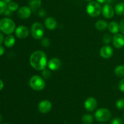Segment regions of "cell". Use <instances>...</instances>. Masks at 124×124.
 I'll return each instance as SVG.
<instances>
[{
	"mask_svg": "<svg viewBox=\"0 0 124 124\" xmlns=\"http://www.w3.org/2000/svg\"><path fill=\"white\" fill-rule=\"evenodd\" d=\"M30 64L35 70L42 71L48 65L47 55L43 51H35L30 55Z\"/></svg>",
	"mask_w": 124,
	"mask_h": 124,
	"instance_id": "cell-1",
	"label": "cell"
},
{
	"mask_svg": "<svg viewBox=\"0 0 124 124\" xmlns=\"http://www.w3.org/2000/svg\"><path fill=\"white\" fill-rule=\"evenodd\" d=\"M16 29L15 22L10 18H3L0 20V30L6 35H11Z\"/></svg>",
	"mask_w": 124,
	"mask_h": 124,
	"instance_id": "cell-2",
	"label": "cell"
},
{
	"mask_svg": "<svg viewBox=\"0 0 124 124\" xmlns=\"http://www.w3.org/2000/svg\"><path fill=\"white\" fill-rule=\"evenodd\" d=\"M30 87L33 90L37 92L42 90L46 87V82L43 78L38 75H34L30 78L29 81Z\"/></svg>",
	"mask_w": 124,
	"mask_h": 124,
	"instance_id": "cell-3",
	"label": "cell"
},
{
	"mask_svg": "<svg viewBox=\"0 0 124 124\" xmlns=\"http://www.w3.org/2000/svg\"><path fill=\"white\" fill-rule=\"evenodd\" d=\"M86 10L90 16L96 17L98 16L102 12V8L99 2L92 1L87 4Z\"/></svg>",
	"mask_w": 124,
	"mask_h": 124,
	"instance_id": "cell-4",
	"label": "cell"
},
{
	"mask_svg": "<svg viewBox=\"0 0 124 124\" xmlns=\"http://www.w3.org/2000/svg\"><path fill=\"white\" fill-rule=\"evenodd\" d=\"M94 117L97 121L105 122L108 121L111 117V113L108 109L101 108L97 110L94 113Z\"/></svg>",
	"mask_w": 124,
	"mask_h": 124,
	"instance_id": "cell-5",
	"label": "cell"
},
{
	"mask_svg": "<svg viewBox=\"0 0 124 124\" xmlns=\"http://www.w3.org/2000/svg\"><path fill=\"white\" fill-rule=\"evenodd\" d=\"M31 34L33 38L36 39H41L44 35V29L40 23H33L31 27Z\"/></svg>",
	"mask_w": 124,
	"mask_h": 124,
	"instance_id": "cell-6",
	"label": "cell"
},
{
	"mask_svg": "<svg viewBox=\"0 0 124 124\" xmlns=\"http://www.w3.org/2000/svg\"><path fill=\"white\" fill-rule=\"evenodd\" d=\"M98 107V102L96 99L92 97L87 98L84 102V107L87 111H93L96 109Z\"/></svg>",
	"mask_w": 124,
	"mask_h": 124,
	"instance_id": "cell-7",
	"label": "cell"
},
{
	"mask_svg": "<svg viewBox=\"0 0 124 124\" xmlns=\"http://www.w3.org/2000/svg\"><path fill=\"white\" fill-rule=\"evenodd\" d=\"M15 35L18 38L25 39L27 38L29 35V30L26 26L24 25H19L15 29Z\"/></svg>",
	"mask_w": 124,
	"mask_h": 124,
	"instance_id": "cell-8",
	"label": "cell"
},
{
	"mask_svg": "<svg viewBox=\"0 0 124 124\" xmlns=\"http://www.w3.org/2000/svg\"><path fill=\"white\" fill-rule=\"evenodd\" d=\"M52 107L51 102L48 100H42L38 105V110L41 113L46 114L49 112Z\"/></svg>",
	"mask_w": 124,
	"mask_h": 124,
	"instance_id": "cell-9",
	"label": "cell"
},
{
	"mask_svg": "<svg viewBox=\"0 0 124 124\" xmlns=\"http://www.w3.org/2000/svg\"><path fill=\"white\" fill-rule=\"evenodd\" d=\"M99 54L102 58L104 59H109L113 54V49L111 46L105 45L101 47L99 51Z\"/></svg>",
	"mask_w": 124,
	"mask_h": 124,
	"instance_id": "cell-10",
	"label": "cell"
},
{
	"mask_svg": "<svg viewBox=\"0 0 124 124\" xmlns=\"http://www.w3.org/2000/svg\"><path fill=\"white\" fill-rule=\"evenodd\" d=\"M113 44L115 48H121L124 47V35L123 34H115L113 38Z\"/></svg>",
	"mask_w": 124,
	"mask_h": 124,
	"instance_id": "cell-11",
	"label": "cell"
},
{
	"mask_svg": "<svg viewBox=\"0 0 124 124\" xmlns=\"http://www.w3.org/2000/svg\"><path fill=\"white\" fill-rule=\"evenodd\" d=\"M31 9L30 7L23 6L19 8L18 11V16L22 19H28L31 14Z\"/></svg>",
	"mask_w": 124,
	"mask_h": 124,
	"instance_id": "cell-12",
	"label": "cell"
},
{
	"mask_svg": "<svg viewBox=\"0 0 124 124\" xmlns=\"http://www.w3.org/2000/svg\"><path fill=\"white\" fill-rule=\"evenodd\" d=\"M102 13L105 18L110 19L115 15V9L110 5L105 4L102 8Z\"/></svg>",
	"mask_w": 124,
	"mask_h": 124,
	"instance_id": "cell-13",
	"label": "cell"
},
{
	"mask_svg": "<svg viewBox=\"0 0 124 124\" xmlns=\"http://www.w3.org/2000/svg\"><path fill=\"white\" fill-rule=\"evenodd\" d=\"M62 63L59 59L57 58H53L50 59L48 62V67L52 71H56L59 70L61 67Z\"/></svg>",
	"mask_w": 124,
	"mask_h": 124,
	"instance_id": "cell-14",
	"label": "cell"
},
{
	"mask_svg": "<svg viewBox=\"0 0 124 124\" xmlns=\"http://www.w3.org/2000/svg\"><path fill=\"white\" fill-rule=\"evenodd\" d=\"M44 24L47 29L53 30L56 28L58 23H57L56 20L53 17L49 16L44 21Z\"/></svg>",
	"mask_w": 124,
	"mask_h": 124,
	"instance_id": "cell-15",
	"label": "cell"
},
{
	"mask_svg": "<svg viewBox=\"0 0 124 124\" xmlns=\"http://www.w3.org/2000/svg\"><path fill=\"white\" fill-rule=\"evenodd\" d=\"M29 4L31 10L36 12L41 6V0H29Z\"/></svg>",
	"mask_w": 124,
	"mask_h": 124,
	"instance_id": "cell-16",
	"label": "cell"
},
{
	"mask_svg": "<svg viewBox=\"0 0 124 124\" xmlns=\"http://www.w3.org/2000/svg\"><path fill=\"white\" fill-rule=\"evenodd\" d=\"M108 28L110 33L113 34H117L119 31V24L116 21H111L108 24Z\"/></svg>",
	"mask_w": 124,
	"mask_h": 124,
	"instance_id": "cell-17",
	"label": "cell"
},
{
	"mask_svg": "<svg viewBox=\"0 0 124 124\" xmlns=\"http://www.w3.org/2000/svg\"><path fill=\"white\" fill-rule=\"evenodd\" d=\"M15 38L13 35H9L4 39V45L8 48H10L12 47L15 44Z\"/></svg>",
	"mask_w": 124,
	"mask_h": 124,
	"instance_id": "cell-18",
	"label": "cell"
},
{
	"mask_svg": "<svg viewBox=\"0 0 124 124\" xmlns=\"http://www.w3.org/2000/svg\"><path fill=\"white\" fill-rule=\"evenodd\" d=\"M108 27V25L107 22L104 20L98 21L95 24L96 29L98 30H100V31L106 30Z\"/></svg>",
	"mask_w": 124,
	"mask_h": 124,
	"instance_id": "cell-19",
	"label": "cell"
},
{
	"mask_svg": "<svg viewBox=\"0 0 124 124\" xmlns=\"http://www.w3.org/2000/svg\"><path fill=\"white\" fill-rule=\"evenodd\" d=\"M115 12L117 15L122 16L124 15V2H119L115 6Z\"/></svg>",
	"mask_w": 124,
	"mask_h": 124,
	"instance_id": "cell-20",
	"label": "cell"
},
{
	"mask_svg": "<svg viewBox=\"0 0 124 124\" xmlns=\"http://www.w3.org/2000/svg\"><path fill=\"white\" fill-rule=\"evenodd\" d=\"M115 74L119 78L124 77V65H119L115 69Z\"/></svg>",
	"mask_w": 124,
	"mask_h": 124,
	"instance_id": "cell-21",
	"label": "cell"
},
{
	"mask_svg": "<svg viewBox=\"0 0 124 124\" xmlns=\"http://www.w3.org/2000/svg\"><path fill=\"white\" fill-rule=\"evenodd\" d=\"M82 121L84 124H92L93 122V117L90 114H85L82 116Z\"/></svg>",
	"mask_w": 124,
	"mask_h": 124,
	"instance_id": "cell-22",
	"label": "cell"
},
{
	"mask_svg": "<svg viewBox=\"0 0 124 124\" xmlns=\"http://www.w3.org/2000/svg\"><path fill=\"white\" fill-rule=\"evenodd\" d=\"M7 8L12 12H15L19 8V5L17 2H14V1H11L7 5Z\"/></svg>",
	"mask_w": 124,
	"mask_h": 124,
	"instance_id": "cell-23",
	"label": "cell"
},
{
	"mask_svg": "<svg viewBox=\"0 0 124 124\" xmlns=\"http://www.w3.org/2000/svg\"><path fill=\"white\" fill-rule=\"evenodd\" d=\"M7 7V4L5 2L2 0H0V15H2V13H4L5 11L6 10Z\"/></svg>",
	"mask_w": 124,
	"mask_h": 124,
	"instance_id": "cell-24",
	"label": "cell"
},
{
	"mask_svg": "<svg viewBox=\"0 0 124 124\" xmlns=\"http://www.w3.org/2000/svg\"><path fill=\"white\" fill-rule=\"evenodd\" d=\"M111 39H112L111 36L108 33L105 34V35H104V36H103V42H104V43L105 44H109L111 42Z\"/></svg>",
	"mask_w": 124,
	"mask_h": 124,
	"instance_id": "cell-25",
	"label": "cell"
},
{
	"mask_svg": "<svg viewBox=\"0 0 124 124\" xmlns=\"http://www.w3.org/2000/svg\"><path fill=\"white\" fill-rule=\"evenodd\" d=\"M41 45L44 47H48L50 45V40L48 38H43L41 39Z\"/></svg>",
	"mask_w": 124,
	"mask_h": 124,
	"instance_id": "cell-26",
	"label": "cell"
},
{
	"mask_svg": "<svg viewBox=\"0 0 124 124\" xmlns=\"http://www.w3.org/2000/svg\"><path fill=\"white\" fill-rule=\"evenodd\" d=\"M116 107L119 110H123L124 109V99H119L116 102Z\"/></svg>",
	"mask_w": 124,
	"mask_h": 124,
	"instance_id": "cell-27",
	"label": "cell"
},
{
	"mask_svg": "<svg viewBox=\"0 0 124 124\" xmlns=\"http://www.w3.org/2000/svg\"><path fill=\"white\" fill-rule=\"evenodd\" d=\"M51 75H52V73L50 70H47L45 69L44 70H42V78L44 79H48L50 78Z\"/></svg>",
	"mask_w": 124,
	"mask_h": 124,
	"instance_id": "cell-28",
	"label": "cell"
},
{
	"mask_svg": "<svg viewBox=\"0 0 124 124\" xmlns=\"http://www.w3.org/2000/svg\"><path fill=\"white\" fill-rule=\"evenodd\" d=\"M110 124H124V122L122 119L119 117H115L111 120Z\"/></svg>",
	"mask_w": 124,
	"mask_h": 124,
	"instance_id": "cell-29",
	"label": "cell"
},
{
	"mask_svg": "<svg viewBox=\"0 0 124 124\" xmlns=\"http://www.w3.org/2000/svg\"><path fill=\"white\" fill-rule=\"evenodd\" d=\"M119 89L122 92H124V78L119 81L118 84Z\"/></svg>",
	"mask_w": 124,
	"mask_h": 124,
	"instance_id": "cell-30",
	"label": "cell"
},
{
	"mask_svg": "<svg viewBox=\"0 0 124 124\" xmlns=\"http://www.w3.org/2000/svg\"><path fill=\"white\" fill-rule=\"evenodd\" d=\"M119 31L124 35V18L121 19L119 23Z\"/></svg>",
	"mask_w": 124,
	"mask_h": 124,
	"instance_id": "cell-31",
	"label": "cell"
},
{
	"mask_svg": "<svg viewBox=\"0 0 124 124\" xmlns=\"http://www.w3.org/2000/svg\"><path fill=\"white\" fill-rule=\"evenodd\" d=\"M39 15L41 17H45L46 15V12L44 8H41L39 10Z\"/></svg>",
	"mask_w": 124,
	"mask_h": 124,
	"instance_id": "cell-32",
	"label": "cell"
},
{
	"mask_svg": "<svg viewBox=\"0 0 124 124\" xmlns=\"http://www.w3.org/2000/svg\"><path fill=\"white\" fill-rule=\"evenodd\" d=\"M12 11H10L9 9L7 8V9H6V10L4 12V14L6 16H10L12 15Z\"/></svg>",
	"mask_w": 124,
	"mask_h": 124,
	"instance_id": "cell-33",
	"label": "cell"
},
{
	"mask_svg": "<svg viewBox=\"0 0 124 124\" xmlns=\"http://www.w3.org/2000/svg\"><path fill=\"white\" fill-rule=\"evenodd\" d=\"M4 52L5 49L4 48V47L1 46V45H0V56H2L4 53Z\"/></svg>",
	"mask_w": 124,
	"mask_h": 124,
	"instance_id": "cell-34",
	"label": "cell"
},
{
	"mask_svg": "<svg viewBox=\"0 0 124 124\" xmlns=\"http://www.w3.org/2000/svg\"><path fill=\"white\" fill-rule=\"evenodd\" d=\"M4 41V36L1 33H0V45L2 44V42Z\"/></svg>",
	"mask_w": 124,
	"mask_h": 124,
	"instance_id": "cell-35",
	"label": "cell"
},
{
	"mask_svg": "<svg viewBox=\"0 0 124 124\" xmlns=\"http://www.w3.org/2000/svg\"><path fill=\"white\" fill-rule=\"evenodd\" d=\"M4 88V82L1 79H0V91L2 90Z\"/></svg>",
	"mask_w": 124,
	"mask_h": 124,
	"instance_id": "cell-36",
	"label": "cell"
},
{
	"mask_svg": "<svg viewBox=\"0 0 124 124\" xmlns=\"http://www.w3.org/2000/svg\"><path fill=\"white\" fill-rule=\"evenodd\" d=\"M107 0H96V1L98 2H99V4H104L106 2Z\"/></svg>",
	"mask_w": 124,
	"mask_h": 124,
	"instance_id": "cell-37",
	"label": "cell"
},
{
	"mask_svg": "<svg viewBox=\"0 0 124 124\" xmlns=\"http://www.w3.org/2000/svg\"><path fill=\"white\" fill-rule=\"evenodd\" d=\"M5 2H6L7 4H8L9 2H11V0H3Z\"/></svg>",
	"mask_w": 124,
	"mask_h": 124,
	"instance_id": "cell-38",
	"label": "cell"
},
{
	"mask_svg": "<svg viewBox=\"0 0 124 124\" xmlns=\"http://www.w3.org/2000/svg\"><path fill=\"white\" fill-rule=\"evenodd\" d=\"M2 116H1V114H0V123H1V122H2Z\"/></svg>",
	"mask_w": 124,
	"mask_h": 124,
	"instance_id": "cell-39",
	"label": "cell"
},
{
	"mask_svg": "<svg viewBox=\"0 0 124 124\" xmlns=\"http://www.w3.org/2000/svg\"><path fill=\"white\" fill-rule=\"evenodd\" d=\"M85 1H91L92 0H85Z\"/></svg>",
	"mask_w": 124,
	"mask_h": 124,
	"instance_id": "cell-40",
	"label": "cell"
},
{
	"mask_svg": "<svg viewBox=\"0 0 124 124\" xmlns=\"http://www.w3.org/2000/svg\"></svg>",
	"mask_w": 124,
	"mask_h": 124,
	"instance_id": "cell-41",
	"label": "cell"
},
{
	"mask_svg": "<svg viewBox=\"0 0 124 124\" xmlns=\"http://www.w3.org/2000/svg\"></svg>",
	"mask_w": 124,
	"mask_h": 124,
	"instance_id": "cell-42",
	"label": "cell"
}]
</instances>
